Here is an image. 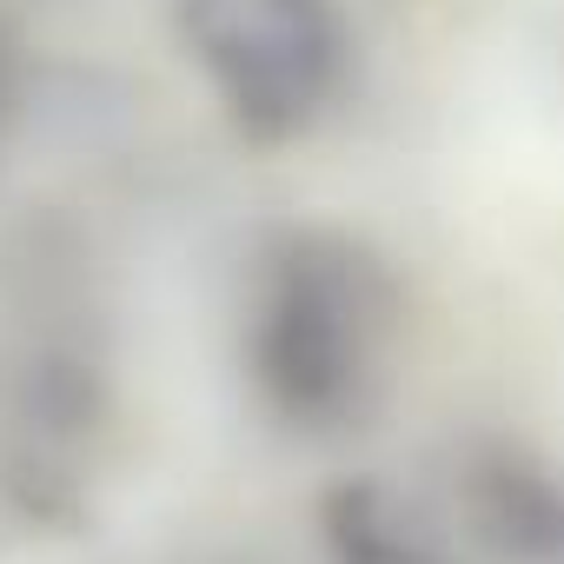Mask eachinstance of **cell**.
Instances as JSON below:
<instances>
[{
  "label": "cell",
  "instance_id": "obj_2",
  "mask_svg": "<svg viewBox=\"0 0 564 564\" xmlns=\"http://www.w3.org/2000/svg\"><path fill=\"white\" fill-rule=\"evenodd\" d=\"M166 21L226 127L252 147L306 140L352 67V34L333 0H166Z\"/></svg>",
  "mask_w": 564,
  "mask_h": 564
},
{
  "label": "cell",
  "instance_id": "obj_4",
  "mask_svg": "<svg viewBox=\"0 0 564 564\" xmlns=\"http://www.w3.org/2000/svg\"><path fill=\"white\" fill-rule=\"evenodd\" d=\"M471 518H478V531H485L491 544H505V551H518V557L551 551L557 531H564V511H557L551 485H544L538 471H524L511 452H498L491 465L471 471Z\"/></svg>",
  "mask_w": 564,
  "mask_h": 564
},
{
  "label": "cell",
  "instance_id": "obj_3",
  "mask_svg": "<svg viewBox=\"0 0 564 564\" xmlns=\"http://www.w3.org/2000/svg\"><path fill=\"white\" fill-rule=\"evenodd\" d=\"M319 518H326L333 564H465L452 531L379 471L333 485Z\"/></svg>",
  "mask_w": 564,
  "mask_h": 564
},
{
  "label": "cell",
  "instance_id": "obj_5",
  "mask_svg": "<svg viewBox=\"0 0 564 564\" xmlns=\"http://www.w3.org/2000/svg\"><path fill=\"white\" fill-rule=\"evenodd\" d=\"M8 107H14V47L0 34V127H8Z\"/></svg>",
  "mask_w": 564,
  "mask_h": 564
},
{
  "label": "cell",
  "instance_id": "obj_1",
  "mask_svg": "<svg viewBox=\"0 0 564 564\" xmlns=\"http://www.w3.org/2000/svg\"><path fill=\"white\" fill-rule=\"evenodd\" d=\"M405 286L392 259L326 219L272 226L239 300V372L272 425L300 438L366 432L392 399Z\"/></svg>",
  "mask_w": 564,
  "mask_h": 564
}]
</instances>
